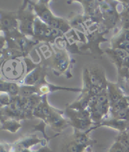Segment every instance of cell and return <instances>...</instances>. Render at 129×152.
I'll return each mask as SVG.
<instances>
[{
  "instance_id": "4fadbf2b",
  "label": "cell",
  "mask_w": 129,
  "mask_h": 152,
  "mask_svg": "<svg viewBox=\"0 0 129 152\" xmlns=\"http://www.w3.org/2000/svg\"><path fill=\"white\" fill-rule=\"evenodd\" d=\"M123 40L127 41V42H129V30H127L124 34H123Z\"/></svg>"
},
{
  "instance_id": "8992f818",
  "label": "cell",
  "mask_w": 129,
  "mask_h": 152,
  "mask_svg": "<svg viewBox=\"0 0 129 152\" xmlns=\"http://www.w3.org/2000/svg\"><path fill=\"white\" fill-rule=\"evenodd\" d=\"M110 98L111 103H115L123 98L121 93L116 88H110Z\"/></svg>"
},
{
  "instance_id": "9a60e30c",
  "label": "cell",
  "mask_w": 129,
  "mask_h": 152,
  "mask_svg": "<svg viewBox=\"0 0 129 152\" xmlns=\"http://www.w3.org/2000/svg\"><path fill=\"white\" fill-rule=\"evenodd\" d=\"M125 87L126 90L129 93V79L127 78L125 81Z\"/></svg>"
},
{
  "instance_id": "3957f363",
  "label": "cell",
  "mask_w": 129,
  "mask_h": 152,
  "mask_svg": "<svg viewBox=\"0 0 129 152\" xmlns=\"http://www.w3.org/2000/svg\"><path fill=\"white\" fill-rule=\"evenodd\" d=\"M86 145H81L75 140L69 143L66 147V152H84L86 150Z\"/></svg>"
},
{
  "instance_id": "7a4b0ae2",
  "label": "cell",
  "mask_w": 129,
  "mask_h": 152,
  "mask_svg": "<svg viewBox=\"0 0 129 152\" xmlns=\"http://www.w3.org/2000/svg\"><path fill=\"white\" fill-rule=\"evenodd\" d=\"M102 125L112 127L124 132L127 131L129 127V121L113 119L110 121H105Z\"/></svg>"
},
{
  "instance_id": "ba28073f",
  "label": "cell",
  "mask_w": 129,
  "mask_h": 152,
  "mask_svg": "<svg viewBox=\"0 0 129 152\" xmlns=\"http://www.w3.org/2000/svg\"><path fill=\"white\" fill-rule=\"evenodd\" d=\"M38 13L44 21H47V23H49L52 19H53L52 18L50 11L48 10H47L46 8H44V9L40 8V10L38 11Z\"/></svg>"
},
{
  "instance_id": "d6986e66",
  "label": "cell",
  "mask_w": 129,
  "mask_h": 152,
  "mask_svg": "<svg viewBox=\"0 0 129 152\" xmlns=\"http://www.w3.org/2000/svg\"><path fill=\"white\" fill-rule=\"evenodd\" d=\"M128 12H129V8H128Z\"/></svg>"
},
{
  "instance_id": "8fae6325",
  "label": "cell",
  "mask_w": 129,
  "mask_h": 152,
  "mask_svg": "<svg viewBox=\"0 0 129 152\" xmlns=\"http://www.w3.org/2000/svg\"><path fill=\"white\" fill-rule=\"evenodd\" d=\"M40 75L37 73H33L27 79V83H34L39 80Z\"/></svg>"
},
{
  "instance_id": "ac0fdd59",
  "label": "cell",
  "mask_w": 129,
  "mask_h": 152,
  "mask_svg": "<svg viewBox=\"0 0 129 152\" xmlns=\"http://www.w3.org/2000/svg\"><path fill=\"white\" fill-rule=\"evenodd\" d=\"M127 132L129 133V127H128V129H127Z\"/></svg>"
},
{
  "instance_id": "277c9868",
  "label": "cell",
  "mask_w": 129,
  "mask_h": 152,
  "mask_svg": "<svg viewBox=\"0 0 129 152\" xmlns=\"http://www.w3.org/2000/svg\"><path fill=\"white\" fill-rule=\"evenodd\" d=\"M117 141L124 145L127 151L129 152V133L127 131L121 133L117 139Z\"/></svg>"
},
{
  "instance_id": "7c38bea8",
  "label": "cell",
  "mask_w": 129,
  "mask_h": 152,
  "mask_svg": "<svg viewBox=\"0 0 129 152\" xmlns=\"http://www.w3.org/2000/svg\"><path fill=\"white\" fill-rule=\"evenodd\" d=\"M62 23L60 20H56V19H52L49 23L48 24L52 28L57 29V28H61L62 26Z\"/></svg>"
},
{
  "instance_id": "9c48e42d",
  "label": "cell",
  "mask_w": 129,
  "mask_h": 152,
  "mask_svg": "<svg viewBox=\"0 0 129 152\" xmlns=\"http://www.w3.org/2000/svg\"><path fill=\"white\" fill-rule=\"evenodd\" d=\"M5 86L7 87V90L13 95L16 94L19 91V88L15 83H9L7 85L5 84Z\"/></svg>"
},
{
  "instance_id": "e0dca14e",
  "label": "cell",
  "mask_w": 129,
  "mask_h": 152,
  "mask_svg": "<svg viewBox=\"0 0 129 152\" xmlns=\"http://www.w3.org/2000/svg\"><path fill=\"white\" fill-rule=\"evenodd\" d=\"M127 78L129 79V68H127Z\"/></svg>"
},
{
  "instance_id": "5bb4252c",
  "label": "cell",
  "mask_w": 129,
  "mask_h": 152,
  "mask_svg": "<svg viewBox=\"0 0 129 152\" xmlns=\"http://www.w3.org/2000/svg\"><path fill=\"white\" fill-rule=\"evenodd\" d=\"M2 23L4 25V27H9L10 26H11V20H10L9 19H4L3 20Z\"/></svg>"
},
{
  "instance_id": "52a82bcc",
  "label": "cell",
  "mask_w": 129,
  "mask_h": 152,
  "mask_svg": "<svg viewBox=\"0 0 129 152\" xmlns=\"http://www.w3.org/2000/svg\"><path fill=\"white\" fill-rule=\"evenodd\" d=\"M108 152H128L125 147L120 142L116 141L111 146Z\"/></svg>"
},
{
  "instance_id": "5b68a950",
  "label": "cell",
  "mask_w": 129,
  "mask_h": 152,
  "mask_svg": "<svg viewBox=\"0 0 129 152\" xmlns=\"http://www.w3.org/2000/svg\"><path fill=\"white\" fill-rule=\"evenodd\" d=\"M4 129L11 132H16L21 127L20 124L15 121H7L4 124Z\"/></svg>"
},
{
  "instance_id": "2e32d148",
  "label": "cell",
  "mask_w": 129,
  "mask_h": 152,
  "mask_svg": "<svg viewBox=\"0 0 129 152\" xmlns=\"http://www.w3.org/2000/svg\"><path fill=\"white\" fill-rule=\"evenodd\" d=\"M125 101H126L127 104L128 105V107H129V96H127V97H125Z\"/></svg>"
},
{
  "instance_id": "30bf717a",
  "label": "cell",
  "mask_w": 129,
  "mask_h": 152,
  "mask_svg": "<svg viewBox=\"0 0 129 152\" xmlns=\"http://www.w3.org/2000/svg\"><path fill=\"white\" fill-rule=\"evenodd\" d=\"M36 91V89L32 87H24L22 89V94L23 96H28L31 95Z\"/></svg>"
},
{
  "instance_id": "6da1fadb",
  "label": "cell",
  "mask_w": 129,
  "mask_h": 152,
  "mask_svg": "<svg viewBox=\"0 0 129 152\" xmlns=\"http://www.w3.org/2000/svg\"><path fill=\"white\" fill-rule=\"evenodd\" d=\"M91 117L94 120H99L108 112L109 103L107 96L99 95L92 97L89 102Z\"/></svg>"
}]
</instances>
